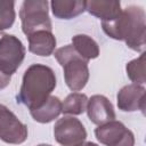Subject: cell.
Here are the masks:
<instances>
[{
	"mask_svg": "<svg viewBox=\"0 0 146 146\" xmlns=\"http://www.w3.org/2000/svg\"><path fill=\"white\" fill-rule=\"evenodd\" d=\"M72 47L76 51V54L89 62L90 59H95L99 56V47L98 43L87 34H76L72 38Z\"/></svg>",
	"mask_w": 146,
	"mask_h": 146,
	"instance_id": "obj_15",
	"label": "cell"
},
{
	"mask_svg": "<svg viewBox=\"0 0 146 146\" xmlns=\"http://www.w3.org/2000/svg\"><path fill=\"white\" fill-rule=\"evenodd\" d=\"M25 52V47L17 36L3 33L0 36V71L11 76L22 65Z\"/></svg>",
	"mask_w": 146,
	"mask_h": 146,
	"instance_id": "obj_5",
	"label": "cell"
},
{
	"mask_svg": "<svg viewBox=\"0 0 146 146\" xmlns=\"http://www.w3.org/2000/svg\"><path fill=\"white\" fill-rule=\"evenodd\" d=\"M103 31L112 39L124 41L125 44L139 52L146 46V15L140 6H128L112 22H102Z\"/></svg>",
	"mask_w": 146,
	"mask_h": 146,
	"instance_id": "obj_1",
	"label": "cell"
},
{
	"mask_svg": "<svg viewBox=\"0 0 146 146\" xmlns=\"http://www.w3.org/2000/svg\"><path fill=\"white\" fill-rule=\"evenodd\" d=\"M14 6L15 2L11 0H0V33L13 26L16 18Z\"/></svg>",
	"mask_w": 146,
	"mask_h": 146,
	"instance_id": "obj_18",
	"label": "cell"
},
{
	"mask_svg": "<svg viewBox=\"0 0 146 146\" xmlns=\"http://www.w3.org/2000/svg\"><path fill=\"white\" fill-rule=\"evenodd\" d=\"M56 75L51 67L43 64H32L23 75L17 102L30 111L40 107L56 88Z\"/></svg>",
	"mask_w": 146,
	"mask_h": 146,
	"instance_id": "obj_2",
	"label": "cell"
},
{
	"mask_svg": "<svg viewBox=\"0 0 146 146\" xmlns=\"http://www.w3.org/2000/svg\"><path fill=\"white\" fill-rule=\"evenodd\" d=\"M86 10L102 19V22H112L116 19L122 13L121 2L115 0H90L86 1Z\"/></svg>",
	"mask_w": 146,
	"mask_h": 146,
	"instance_id": "obj_11",
	"label": "cell"
},
{
	"mask_svg": "<svg viewBox=\"0 0 146 146\" xmlns=\"http://www.w3.org/2000/svg\"><path fill=\"white\" fill-rule=\"evenodd\" d=\"M47 0H25L19 9L22 31L27 36L36 31H51Z\"/></svg>",
	"mask_w": 146,
	"mask_h": 146,
	"instance_id": "obj_4",
	"label": "cell"
},
{
	"mask_svg": "<svg viewBox=\"0 0 146 146\" xmlns=\"http://www.w3.org/2000/svg\"><path fill=\"white\" fill-rule=\"evenodd\" d=\"M10 80H11V76L6 75V74H3V73L0 71V90H1V89H5V88L10 83Z\"/></svg>",
	"mask_w": 146,
	"mask_h": 146,
	"instance_id": "obj_19",
	"label": "cell"
},
{
	"mask_svg": "<svg viewBox=\"0 0 146 146\" xmlns=\"http://www.w3.org/2000/svg\"><path fill=\"white\" fill-rule=\"evenodd\" d=\"M55 140L62 146H78L84 143L87 131L82 122L74 116H63L54 125Z\"/></svg>",
	"mask_w": 146,
	"mask_h": 146,
	"instance_id": "obj_6",
	"label": "cell"
},
{
	"mask_svg": "<svg viewBox=\"0 0 146 146\" xmlns=\"http://www.w3.org/2000/svg\"><path fill=\"white\" fill-rule=\"evenodd\" d=\"M36 146H51V145H49V144H39Z\"/></svg>",
	"mask_w": 146,
	"mask_h": 146,
	"instance_id": "obj_21",
	"label": "cell"
},
{
	"mask_svg": "<svg viewBox=\"0 0 146 146\" xmlns=\"http://www.w3.org/2000/svg\"><path fill=\"white\" fill-rule=\"evenodd\" d=\"M29 40V51L42 56H50L56 48V38L51 31H36L27 35Z\"/></svg>",
	"mask_w": 146,
	"mask_h": 146,
	"instance_id": "obj_12",
	"label": "cell"
},
{
	"mask_svg": "<svg viewBox=\"0 0 146 146\" xmlns=\"http://www.w3.org/2000/svg\"><path fill=\"white\" fill-rule=\"evenodd\" d=\"M86 111L89 120L97 125L115 120L114 107L108 98L103 95H94L88 98Z\"/></svg>",
	"mask_w": 146,
	"mask_h": 146,
	"instance_id": "obj_10",
	"label": "cell"
},
{
	"mask_svg": "<svg viewBox=\"0 0 146 146\" xmlns=\"http://www.w3.org/2000/svg\"><path fill=\"white\" fill-rule=\"evenodd\" d=\"M145 51L138 58H135L127 63L125 71L128 78L136 84H144L146 82V73H145Z\"/></svg>",
	"mask_w": 146,
	"mask_h": 146,
	"instance_id": "obj_17",
	"label": "cell"
},
{
	"mask_svg": "<svg viewBox=\"0 0 146 146\" xmlns=\"http://www.w3.org/2000/svg\"><path fill=\"white\" fill-rule=\"evenodd\" d=\"M51 11L59 19H72L86 10V1L81 0H52Z\"/></svg>",
	"mask_w": 146,
	"mask_h": 146,
	"instance_id": "obj_13",
	"label": "cell"
},
{
	"mask_svg": "<svg viewBox=\"0 0 146 146\" xmlns=\"http://www.w3.org/2000/svg\"><path fill=\"white\" fill-rule=\"evenodd\" d=\"M78 146H98V145L95 144V143H91V141H86V143H82V144H80Z\"/></svg>",
	"mask_w": 146,
	"mask_h": 146,
	"instance_id": "obj_20",
	"label": "cell"
},
{
	"mask_svg": "<svg viewBox=\"0 0 146 146\" xmlns=\"http://www.w3.org/2000/svg\"><path fill=\"white\" fill-rule=\"evenodd\" d=\"M27 127L5 105L0 104V139L7 144L18 145L27 139Z\"/></svg>",
	"mask_w": 146,
	"mask_h": 146,
	"instance_id": "obj_8",
	"label": "cell"
},
{
	"mask_svg": "<svg viewBox=\"0 0 146 146\" xmlns=\"http://www.w3.org/2000/svg\"><path fill=\"white\" fill-rule=\"evenodd\" d=\"M146 89L141 84H127L122 87L116 96L117 107L123 112L141 111L145 113Z\"/></svg>",
	"mask_w": 146,
	"mask_h": 146,
	"instance_id": "obj_9",
	"label": "cell"
},
{
	"mask_svg": "<svg viewBox=\"0 0 146 146\" xmlns=\"http://www.w3.org/2000/svg\"><path fill=\"white\" fill-rule=\"evenodd\" d=\"M88 97L86 94L72 92L66 96L62 103V113L70 115H80L87 110Z\"/></svg>",
	"mask_w": 146,
	"mask_h": 146,
	"instance_id": "obj_16",
	"label": "cell"
},
{
	"mask_svg": "<svg viewBox=\"0 0 146 146\" xmlns=\"http://www.w3.org/2000/svg\"><path fill=\"white\" fill-rule=\"evenodd\" d=\"M95 136L105 146H135V136L122 122L113 120L95 129Z\"/></svg>",
	"mask_w": 146,
	"mask_h": 146,
	"instance_id": "obj_7",
	"label": "cell"
},
{
	"mask_svg": "<svg viewBox=\"0 0 146 146\" xmlns=\"http://www.w3.org/2000/svg\"><path fill=\"white\" fill-rule=\"evenodd\" d=\"M30 113L34 121L39 123H49L62 113V102L58 97L50 95L40 107L30 111Z\"/></svg>",
	"mask_w": 146,
	"mask_h": 146,
	"instance_id": "obj_14",
	"label": "cell"
},
{
	"mask_svg": "<svg viewBox=\"0 0 146 146\" xmlns=\"http://www.w3.org/2000/svg\"><path fill=\"white\" fill-rule=\"evenodd\" d=\"M54 56L64 70V80L72 91L82 90L89 80L88 62L80 57L72 44H66L54 51Z\"/></svg>",
	"mask_w": 146,
	"mask_h": 146,
	"instance_id": "obj_3",
	"label": "cell"
}]
</instances>
